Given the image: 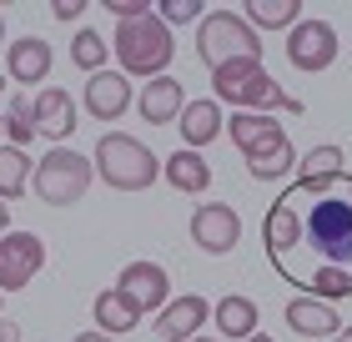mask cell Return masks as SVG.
I'll return each mask as SVG.
<instances>
[{
    "instance_id": "obj_1",
    "label": "cell",
    "mask_w": 352,
    "mask_h": 342,
    "mask_svg": "<svg viewBox=\"0 0 352 342\" xmlns=\"http://www.w3.org/2000/svg\"><path fill=\"white\" fill-rule=\"evenodd\" d=\"M292 197H297V242L277 262V277L302 287L317 267L352 272V171L338 186L317 191V197H307L292 182Z\"/></svg>"
},
{
    "instance_id": "obj_2",
    "label": "cell",
    "mask_w": 352,
    "mask_h": 342,
    "mask_svg": "<svg viewBox=\"0 0 352 342\" xmlns=\"http://www.w3.org/2000/svg\"><path fill=\"white\" fill-rule=\"evenodd\" d=\"M111 56L121 61V76L126 81H131V76L156 81V76H166L176 45H171V30L156 21V10H151V15H141V21H121L116 25V36H111Z\"/></svg>"
},
{
    "instance_id": "obj_3",
    "label": "cell",
    "mask_w": 352,
    "mask_h": 342,
    "mask_svg": "<svg viewBox=\"0 0 352 342\" xmlns=\"http://www.w3.org/2000/svg\"><path fill=\"white\" fill-rule=\"evenodd\" d=\"M96 176L111 186V191H146L156 176H162V161L146 141H136L131 131H106L96 141V156H91Z\"/></svg>"
},
{
    "instance_id": "obj_4",
    "label": "cell",
    "mask_w": 352,
    "mask_h": 342,
    "mask_svg": "<svg viewBox=\"0 0 352 342\" xmlns=\"http://www.w3.org/2000/svg\"><path fill=\"white\" fill-rule=\"evenodd\" d=\"M91 182H96L91 156L71 151V146H51V151L36 161V171H30V191H36L45 206H76L91 191Z\"/></svg>"
},
{
    "instance_id": "obj_5",
    "label": "cell",
    "mask_w": 352,
    "mask_h": 342,
    "mask_svg": "<svg viewBox=\"0 0 352 342\" xmlns=\"http://www.w3.org/2000/svg\"><path fill=\"white\" fill-rule=\"evenodd\" d=\"M197 56L206 61V71L227 61H262V36L236 10H206L197 21Z\"/></svg>"
},
{
    "instance_id": "obj_6",
    "label": "cell",
    "mask_w": 352,
    "mask_h": 342,
    "mask_svg": "<svg viewBox=\"0 0 352 342\" xmlns=\"http://www.w3.org/2000/svg\"><path fill=\"white\" fill-rule=\"evenodd\" d=\"M287 61L302 71V76H317L338 61V30L332 21H317V15H302V21L287 30Z\"/></svg>"
},
{
    "instance_id": "obj_7",
    "label": "cell",
    "mask_w": 352,
    "mask_h": 342,
    "mask_svg": "<svg viewBox=\"0 0 352 342\" xmlns=\"http://www.w3.org/2000/svg\"><path fill=\"white\" fill-rule=\"evenodd\" d=\"M191 242L206 257H227L236 242H242V211L227 202H201L191 211Z\"/></svg>"
},
{
    "instance_id": "obj_8",
    "label": "cell",
    "mask_w": 352,
    "mask_h": 342,
    "mask_svg": "<svg viewBox=\"0 0 352 342\" xmlns=\"http://www.w3.org/2000/svg\"><path fill=\"white\" fill-rule=\"evenodd\" d=\"M41 267H45V242L36 232H6L0 237V292H25Z\"/></svg>"
},
{
    "instance_id": "obj_9",
    "label": "cell",
    "mask_w": 352,
    "mask_h": 342,
    "mask_svg": "<svg viewBox=\"0 0 352 342\" xmlns=\"http://www.w3.org/2000/svg\"><path fill=\"white\" fill-rule=\"evenodd\" d=\"M212 322V302L201 292H186V297H171L162 312H156V342H191L201 337V328Z\"/></svg>"
},
{
    "instance_id": "obj_10",
    "label": "cell",
    "mask_w": 352,
    "mask_h": 342,
    "mask_svg": "<svg viewBox=\"0 0 352 342\" xmlns=\"http://www.w3.org/2000/svg\"><path fill=\"white\" fill-rule=\"evenodd\" d=\"M116 287L141 307V312H151V317L171 302V277H166V267L162 262H146V257H141V262H126L121 277H116Z\"/></svg>"
},
{
    "instance_id": "obj_11",
    "label": "cell",
    "mask_w": 352,
    "mask_h": 342,
    "mask_svg": "<svg viewBox=\"0 0 352 342\" xmlns=\"http://www.w3.org/2000/svg\"><path fill=\"white\" fill-rule=\"evenodd\" d=\"M136 106V91H131V81H126L121 71H96L91 81H86V111L96 121H121L126 111Z\"/></svg>"
},
{
    "instance_id": "obj_12",
    "label": "cell",
    "mask_w": 352,
    "mask_h": 342,
    "mask_svg": "<svg viewBox=\"0 0 352 342\" xmlns=\"http://www.w3.org/2000/svg\"><path fill=\"white\" fill-rule=\"evenodd\" d=\"M51 66H56V51H51V41H41V36H21V41L6 45V76L15 86H41V81L51 76Z\"/></svg>"
},
{
    "instance_id": "obj_13",
    "label": "cell",
    "mask_w": 352,
    "mask_h": 342,
    "mask_svg": "<svg viewBox=\"0 0 352 342\" xmlns=\"http://www.w3.org/2000/svg\"><path fill=\"white\" fill-rule=\"evenodd\" d=\"M30 111H36V136L66 146V136L76 131V101L60 86H45L36 101H30Z\"/></svg>"
},
{
    "instance_id": "obj_14",
    "label": "cell",
    "mask_w": 352,
    "mask_h": 342,
    "mask_svg": "<svg viewBox=\"0 0 352 342\" xmlns=\"http://www.w3.org/2000/svg\"><path fill=\"white\" fill-rule=\"evenodd\" d=\"M182 106H186V91H182V81H176V76H156L136 96V111H141V121H146V126H171L176 116H182Z\"/></svg>"
},
{
    "instance_id": "obj_15",
    "label": "cell",
    "mask_w": 352,
    "mask_h": 342,
    "mask_svg": "<svg viewBox=\"0 0 352 342\" xmlns=\"http://www.w3.org/2000/svg\"><path fill=\"white\" fill-rule=\"evenodd\" d=\"M282 317H287V328H292L297 337H312V342H327V337L342 332L338 307H327V302H317V297H292Z\"/></svg>"
},
{
    "instance_id": "obj_16",
    "label": "cell",
    "mask_w": 352,
    "mask_h": 342,
    "mask_svg": "<svg viewBox=\"0 0 352 342\" xmlns=\"http://www.w3.org/2000/svg\"><path fill=\"white\" fill-rule=\"evenodd\" d=\"M221 126H227V116H221V106L212 101V96H201V101H186L182 116H176V131H182V146L186 151H201V146H212L221 136Z\"/></svg>"
},
{
    "instance_id": "obj_17",
    "label": "cell",
    "mask_w": 352,
    "mask_h": 342,
    "mask_svg": "<svg viewBox=\"0 0 352 342\" xmlns=\"http://www.w3.org/2000/svg\"><path fill=\"white\" fill-rule=\"evenodd\" d=\"M342 176H347L342 146H312V151L297 161V186L307 191V197H317V191H327V186H338Z\"/></svg>"
},
{
    "instance_id": "obj_18",
    "label": "cell",
    "mask_w": 352,
    "mask_h": 342,
    "mask_svg": "<svg viewBox=\"0 0 352 342\" xmlns=\"http://www.w3.org/2000/svg\"><path fill=\"white\" fill-rule=\"evenodd\" d=\"M221 131L232 136V146H236L242 156H252V151H262V146H272L277 136H287V126H282L277 116H262V111H232Z\"/></svg>"
},
{
    "instance_id": "obj_19",
    "label": "cell",
    "mask_w": 352,
    "mask_h": 342,
    "mask_svg": "<svg viewBox=\"0 0 352 342\" xmlns=\"http://www.w3.org/2000/svg\"><path fill=\"white\" fill-rule=\"evenodd\" d=\"M91 317H96V332H106V337H121V332H136L141 328V307L126 297L121 287H106V292H96V302H91Z\"/></svg>"
},
{
    "instance_id": "obj_20",
    "label": "cell",
    "mask_w": 352,
    "mask_h": 342,
    "mask_svg": "<svg viewBox=\"0 0 352 342\" xmlns=\"http://www.w3.org/2000/svg\"><path fill=\"white\" fill-rule=\"evenodd\" d=\"M212 322H217V332L227 337V342H247L252 332H257L262 312H257V302H252V297H242V292H227V297L212 307Z\"/></svg>"
},
{
    "instance_id": "obj_21",
    "label": "cell",
    "mask_w": 352,
    "mask_h": 342,
    "mask_svg": "<svg viewBox=\"0 0 352 342\" xmlns=\"http://www.w3.org/2000/svg\"><path fill=\"white\" fill-rule=\"evenodd\" d=\"M162 176L182 191V197H201V191L212 186V167H206V156L201 151H186V146L162 161Z\"/></svg>"
},
{
    "instance_id": "obj_22",
    "label": "cell",
    "mask_w": 352,
    "mask_h": 342,
    "mask_svg": "<svg viewBox=\"0 0 352 342\" xmlns=\"http://www.w3.org/2000/svg\"><path fill=\"white\" fill-rule=\"evenodd\" d=\"M242 21L252 30H292L302 21V0H242Z\"/></svg>"
},
{
    "instance_id": "obj_23",
    "label": "cell",
    "mask_w": 352,
    "mask_h": 342,
    "mask_svg": "<svg viewBox=\"0 0 352 342\" xmlns=\"http://www.w3.org/2000/svg\"><path fill=\"white\" fill-rule=\"evenodd\" d=\"M262 71H267L262 61H227V66H217V71H212V101H217V106H221V101L236 106V96H242Z\"/></svg>"
},
{
    "instance_id": "obj_24",
    "label": "cell",
    "mask_w": 352,
    "mask_h": 342,
    "mask_svg": "<svg viewBox=\"0 0 352 342\" xmlns=\"http://www.w3.org/2000/svg\"><path fill=\"white\" fill-rule=\"evenodd\" d=\"M292 167H297V146H292V136H277L272 146H262V151L247 156V171L257 176V182H282Z\"/></svg>"
},
{
    "instance_id": "obj_25",
    "label": "cell",
    "mask_w": 352,
    "mask_h": 342,
    "mask_svg": "<svg viewBox=\"0 0 352 342\" xmlns=\"http://www.w3.org/2000/svg\"><path fill=\"white\" fill-rule=\"evenodd\" d=\"M30 171H36L30 151H21V146H0V202H6V206H10L15 197H25Z\"/></svg>"
},
{
    "instance_id": "obj_26",
    "label": "cell",
    "mask_w": 352,
    "mask_h": 342,
    "mask_svg": "<svg viewBox=\"0 0 352 342\" xmlns=\"http://www.w3.org/2000/svg\"><path fill=\"white\" fill-rule=\"evenodd\" d=\"M106 56H111V45H106L101 30H91V25L76 30V41H71V66H81L86 76H96V71H106Z\"/></svg>"
},
{
    "instance_id": "obj_27",
    "label": "cell",
    "mask_w": 352,
    "mask_h": 342,
    "mask_svg": "<svg viewBox=\"0 0 352 342\" xmlns=\"http://www.w3.org/2000/svg\"><path fill=\"white\" fill-rule=\"evenodd\" d=\"M0 116H6V146L30 151V141H36V111H30V101L25 96H10V106Z\"/></svg>"
},
{
    "instance_id": "obj_28",
    "label": "cell",
    "mask_w": 352,
    "mask_h": 342,
    "mask_svg": "<svg viewBox=\"0 0 352 342\" xmlns=\"http://www.w3.org/2000/svg\"><path fill=\"white\" fill-rule=\"evenodd\" d=\"M201 15H206L201 0H156V21H162L166 30L171 25H197Z\"/></svg>"
},
{
    "instance_id": "obj_29",
    "label": "cell",
    "mask_w": 352,
    "mask_h": 342,
    "mask_svg": "<svg viewBox=\"0 0 352 342\" xmlns=\"http://www.w3.org/2000/svg\"><path fill=\"white\" fill-rule=\"evenodd\" d=\"M106 10L116 15V25H121V21H141V15H151V0H106Z\"/></svg>"
},
{
    "instance_id": "obj_30",
    "label": "cell",
    "mask_w": 352,
    "mask_h": 342,
    "mask_svg": "<svg viewBox=\"0 0 352 342\" xmlns=\"http://www.w3.org/2000/svg\"><path fill=\"white\" fill-rule=\"evenodd\" d=\"M51 15H56L60 25H66V21H81V15H86V0H51Z\"/></svg>"
},
{
    "instance_id": "obj_31",
    "label": "cell",
    "mask_w": 352,
    "mask_h": 342,
    "mask_svg": "<svg viewBox=\"0 0 352 342\" xmlns=\"http://www.w3.org/2000/svg\"><path fill=\"white\" fill-rule=\"evenodd\" d=\"M0 342H21V328H15V322H6V317H0Z\"/></svg>"
},
{
    "instance_id": "obj_32",
    "label": "cell",
    "mask_w": 352,
    "mask_h": 342,
    "mask_svg": "<svg viewBox=\"0 0 352 342\" xmlns=\"http://www.w3.org/2000/svg\"><path fill=\"white\" fill-rule=\"evenodd\" d=\"M71 342H116V337H106V332H76Z\"/></svg>"
},
{
    "instance_id": "obj_33",
    "label": "cell",
    "mask_w": 352,
    "mask_h": 342,
    "mask_svg": "<svg viewBox=\"0 0 352 342\" xmlns=\"http://www.w3.org/2000/svg\"><path fill=\"white\" fill-rule=\"evenodd\" d=\"M6 232H10V206L0 202V237H6Z\"/></svg>"
},
{
    "instance_id": "obj_34",
    "label": "cell",
    "mask_w": 352,
    "mask_h": 342,
    "mask_svg": "<svg viewBox=\"0 0 352 342\" xmlns=\"http://www.w3.org/2000/svg\"><path fill=\"white\" fill-rule=\"evenodd\" d=\"M327 342H352V328H342L338 337H327Z\"/></svg>"
},
{
    "instance_id": "obj_35",
    "label": "cell",
    "mask_w": 352,
    "mask_h": 342,
    "mask_svg": "<svg viewBox=\"0 0 352 342\" xmlns=\"http://www.w3.org/2000/svg\"><path fill=\"white\" fill-rule=\"evenodd\" d=\"M0 51H6V15H0Z\"/></svg>"
},
{
    "instance_id": "obj_36",
    "label": "cell",
    "mask_w": 352,
    "mask_h": 342,
    "mask_svg": "<svg viewBox=\"0 0 352 342\" xmlns=\"http://www.w3.org/2000/svg\"><path fill=\"white\" fill-rule=\"evenodd\" d=\"M247 342H272V337H267V332H252V337H247Z\"/></svg>"
},
{
    "instance_id": "obj_37",
    "label": "cell",
    "mask_w": 352,
    "mask_h": 342,
    "mask_svg": "<svg viewBox=\"0 0 352 342\" xmlns=\"http://www.w3.org/2000/svg\"><path fill=\"white\" fill-rule=\"evenodd\" d=\"M191 342H217V337H191Z\"/></svg>"
},
{
    "instance_id": "obj_38",
    "label": "cell",
    "mask_w": 352,
    "mask_h": 342,
    "mask_svg": "<svg viewBox=\"0 0 352 342\" xmlns=\"http://www.w3.org/2000/svg\"><path fill=\"white\" fill-rule=\"evenodd\" d=\"M0 312H6V292H0Z\"/></svg>"
},
{
    "instance_id": "obj_39",
    "label": "cell",
    "mask_w": 352,
    "mask_h": 342,
    "mask_svg": "<svg viewBox=\"0 0 352 342\" xmlns=\"http://www.w3.org/2000/svg\"><path fill=\"white\" fill-rule=\"evenodd\" d=\"M0 136H6V116H0Z\"/></svg>"
},
{
    "instance_id": "obj_40",
    "label": "cell",
    "mask_w": 352,
    "mask_h": 342,
    "mask_svg": "<svg viewBox=\"0 0 352 342\" xmlns=\"http://www.w3.org/2000/svg\"><path fill=\"white\" fill-rule=\"evenodd\" d=\"M0 91H6V76H0Z\"/></svg>"
}]
</instances>
